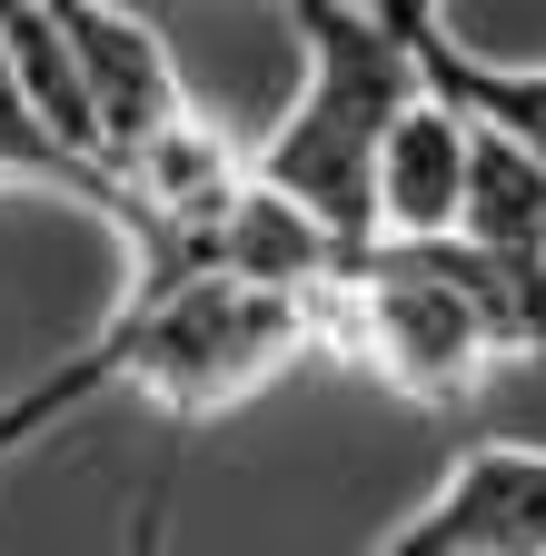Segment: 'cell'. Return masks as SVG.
Returning <instances> with one entry per match:
<instances>
[{"label": "cell", "mask_w": 546, "mask_h": 556, "mask_svg": "<svg viewBox=\"0 0 546 556\" xmlns=\"http://www.w3.org/2000/svg\"><path fill=\"white\" fill-rule=\"evenodd\" d=\"M289 30L308 70H299V100L249 150V179L289 199L299 219H318L338 249H368V169L388 119L418 100V70H407L378 0H289Z\"/></svg>", "instance_id": "cell-1"}, {"label": "cell", "mask_w": 546, "mask_h": 556, "mask_svg": "<svg viewBox=\"0 0 546 556\" xmlns=\"http://www.w3.org/2000/svg\"><path fill=\"white\" fill-rule=\"evenodd\" d=\"M90 348L110 358V388L150 397L160 428L189 438V428H209V417L249 407L258 388H279L318 348V318H308V299H279V289L199 268V278L119 299V318Z\"/></svg>", "instance_id": "cell-2"}, {"label": "cell", "mask_w": 546, "mask_h": 556, "mask_svg": "<svg viewBox=\"0 0 546 556\" xmlns=\"http://www.w3.org/2000/svg\"><path fill=\"white\" fill-rule=\"evenodd\" d=\"M328 358L368 368L378 388H397L407 407H457L477 378H487V338H477L467 299L437 278L428 249H358L328 278V299L308 308Z\"/></svg>", "instance_id": "cell-3"}, {"label": "cell", "mask_w": 546, "mask_h": 556, "mask_svg": "<svg viewBox=\"0 0 546 556\" xmlns=\"http://www.w3.org/2000/svg\"><path fill=\"white\" fill-rule=\"evenodd\" d=\"M368 556H546V447L477 438Z\"/></svg>", "instance_id": "cell-4"}, {"label": "cell", "mask_w": 546, "mask_h": 556, "mask_svg": "<svg viewBox=\"0 0 546 556\" xmlns=\"http://www.w3.org/2000/svg\"><path fill=\"white\" fill-rule=\"evenodd\" d=\"M50 21H60V40H71L100 169H110V189H119L129 160H150L179 119H199V100H189V80H179L160 21H140V11H50Z\"/></svg>", "instance_id": "cell-5"}, {"label": "cell", "mask_w": 546, "mask_h": 556, "mask_svg": "<svg viewBox=\"0 0 546 556\" xmlns=\"http://www.w3.org/2000/svg\"><path fill=\"white\" fill-rule=\"evenodd\" d=\"M457 189H467V119L418 80L368 169V249H437L457 229Z\"/></svg>", "instance_id": "cell-6"}, {"label": "cell", "mask_w": 546, "mask_h": 556, "mask_svg": "<svg viewBox=\"0 0 546 556\" xmlns=\"http://www.w3.org/2000/svg\"><path fill=\"white\" fill-rule=\"evenodd\" d=\"M378 11H388V30H397L407 70H418L457 119L497 129L507 150H526V160L546 169V60H487V50H467L447 11H407V0H378Z\"/></svg>", "instance_id": "cell-7"}, {"label": "cell", "mask_w": 546, "mask_h": 556, "mask_svg": "<svg viewBox=\"0 0 546 556\" xmlns=\"http://www.w3.org/2000/svg\"><path fill=\"white\" fill-rule=\"evenodd\" d=\"M467 249H497V258H546V169L526 150H507L497 129L467 119V189H457V229Z\"/></svg>", "instance_id": "cell-8"}, {"label": "cell", "mask_w": 546, "mask_h": 556, "mask_svg": "<svg viewBox=\"0 0 546 556\" xmlns=\"http://www.w3.org/2000/svg\"><path fill=\"white\" fill-rule=\"evenodd\" d=\"M90 397H110V358H100V348H71L60 368H40L30 388H11V397H0V467L30 457L40 438H60Z\"/></svg>", "instance_id": "cell-9"}]
</instances>
